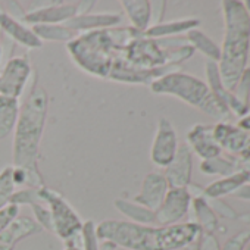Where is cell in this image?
Instances as JSON below:
<instances>
[{
  "mask_svg": "<svg viewBox=\"0 0 250 250\" xmlns=\"http://www.w3.org/2000/svg\"><path fill=\"white\" fill-rule=\"evenodd\" d=\"M221 5L224 12L225 31L218 69L224 88L232 93L240 77L247 68L250 46V18L243 6V2L224 0Z\"/></svg>",
  "mask_w": 250,
  "mask_h": 250,
  "instance_id": "cell-1",
  "label": "cell"
},
{
  "mask_svg": "<svg viewBox=\"0 0 250 250\" xmlns=\"http://www.w3.org/2000/svg\"><path fill=\"white\" fill-rule=\"evenodd\" d=\"M49 112V96L43 87L33 85L20 107L14 134V168L39 169L37 158Z\"/></svg>",
  "mask_w": 250,
  "mask_h": 250,
  "instance_id": "cell-2",
  "label": "cell"
},
{
  "mask_svg": "<svg viewBox=\"0 0 250 250\" xmlns=\"http://www.w3.org/2000/svg\"><path fill=\"white\" fill-rule=\"evenodd\" d=\"M150 90L155 94L174 96L187 104L200 109L218 122H227L231 118V112L216 102L208 84L190 74L181 71L167 74L152 83Z\"/></svg>",
  "mask_w": 250,
  "mask_h": 250,
  "instance_id": "cell-3",
  "label": "cell"
},
{
  "mask_svg": "<svg viewBox=\"0 0 250 250\" xmlns=\"http://www.w3.org/2000/svg\"><path fill=\"white\" fill-rule=\"evenodd\" d=\"M66 50L81 71L103 80L107 78L119 52L110 28L81 33L72 42L66 43Z\"/></svg>",
  "mask_w": 250,
  "mask_h": 250,
  "instance_id": "cell-4",
  "label": "cell"
},
{
  "mask_svg": "<svg viewBox=\"0 0 250 250\" xmlns=\"http://www.w3.org/2000/svg\"><path fill=\"white\" fill-rule=\"evenodd\" d=\"M96 232L100 241H110L116 247L127 250H161L159 227L104 219L96 225Z\"/></svg>",
  "mask_w": 250,
  "mask_h": 250,
  "instance_id": "cell-5",
  "label": "cell"
},
{
  "mask_svg": "<svg viewBox=\"0 0 250 250\" xmlns=\"http://www.w3.org/2000/svg\"><path fill=\"white\" fill-rule=\"evenodd\" d=\"M40 200L49 208L53 222V232L65 243L75 241L80 235L83 221L72 205L56 190L46 186L37 188Z\"/></svg>",
  "mask_w": 250,
  "mask_h": 250,
  "instance_id": "cell-6",
  "label": "cell"
},
{
  "mask_svg": "<svg viewBox=\"0 0 250 250\" xmlns=\"http://www.w3.org/2000/svg\"><path fill=\"white\" fill-rule=\"evenodd\" d=\"M118 55L127 65L139 69H156L171 65L169 47L161 46L159 40L145 37V34L130 42Z\"/></svg>",
  "mask_w": 250,
  "mask_h": 250,
  "instance_id": "cell-7",
  "label": "cell"
},
{
  "mask_svg": "<svg viewBox=\"0 0 250 250\" xmlns=\"http://www.w3.org/2000/svg\"><path fill=\"white\" fill-rule=\"evenodd\" d=\"M94 5V2H46L44 6L27 12L22 21L31 25L65 24L77 15L90 14Z\"/></svg>",
  "mask_w": 250,
  "mask_h": 250,
  "instance_id": "cell-8",
  "label": "cell"
},
{
  "mask_svg": "<svg viewBox=\"0 0 250 250\" xmlns=\"http://www.w3.org/2000/svg\"><path fill=\"white\" fill-rule=\"evenodd\" d=\"M177 71H180V66H172V65L161 66L156 69L133 68L125 63L119 55H116L106 80H110L115 83H124V84H145V85L150 87V84L155 83L156 80L162 78L167 74L177 72Z\"/></svg>",
  "mask_w": 250,
  "mask_h": 250,
  "instance_id": "cell-9",
  "label": "cell"
},
{
  "mask_svg": "<svg viewBox=\"0 0 250 250\" xmlns=\"http://www.w3.org/2000/svg\"><path fill=\"white\" fill-rule=\"evenodd\" d=\"M31 63L27 56L11 58L0 72V94L20 99L31 75Z\"/></svg>",
  "mask_w": 250,
  "mask_h": 250,
  "instance_id": "cell-10",
  "label": "cell"
},
{
  "mask_svg": "<svg viewBox=\"0 0 250 250\" xmlns=\"http://www.w3.org/2000/svg\"><path fill=\"white\" fill-rule=\"evenodd\" d=\"M178 146V137L172 124L167 118H159L150 149V161L159 168H167L172 162Z\"/></svg>",
  "mask_w": 250,
  "mask_h": 250,
  "instance_id": "cell-11",
  "label": "cell"
},
{
  "mask_svg": "<svg viewBox=\"0 0 250 250\" xmlns=\"http://www.w3.org/2000/svg\"><path fill=\"white\" fill-rule=\"evenodd\" d=\"M191 206V196L187 188H174L169 187L162 205L155 210L156 224L161 227L178 224L187 213Z\"/></svg>",
  "mask_w": 250,
  "mask_h": 250,
  "instance_id": "cell-12",
  "label": "cell"
},
{
  "mask_svg": "<svg viewBox=\"0 0 250 250\" xmlns=\"http://www.w3.org/2000/svg\"><path fill=\"white\" fill-rule=\"evenodd\" d=\"M202 235V229L196 222L174 224L159 227V247L161 250H178L190 246Z\"/></svg>",
  "mask_w": 250,
  "mask_h": 250,
  "instance_id": "cell-13",
  "label": "cell"
},
{
  "mask_svg": "<svg viewBox=\"0 0 250 250\" xmlns=\"http://www.w3.org/2000/svg\"><path fill=\"white\" fill-rule=\"evenodd\" d=\"M193 171V152L187 145H180L172 162L165 168V178L169 187L187 188L191 184Z\"/></svg>",
  "mask_w": 250,
  "mask_h": 250,
  "instance_id": "cell-14",
  "label": "cell"
},
{
  "mask_svg": "<svg viewBox=\"0 0 250 250\" xmlns=\"http://www.w3.org/2000/svg\"><path fill=\"white\" fill-rule=\"evenodd\" d=\"M168 190H169V184L164 174L149 172L143 178L140 191L134 196L133 202L155 212L162 205Z\"/></svg>",
  "mask_w": 250,
  "mask_h": 250,
  "instance_id": "cell-15",
  "label": "cell"
},
{
  "mask_svg": "<svg viewBox=\"0 0 250 250\" xmlns=\"http://www.w3.org/2000/svg\"><path fill=\"white\" fill-rule=\"evenodd\" d=\"M191 152H194L200 159L208 161L221 156V147L213 139V127L197 124L187 133V143Z\"/></svg>",
  "mask_w": 250,
  "mask_h": 250,
  "instance_id": "cell-16",
  "label": "cell"
},
{
  "mask_svg": "<svg viewBox=\"0 0 250 250\" xmlns=\"http://www.w3.org/2000/svg\"><path fill=\"white\" fill-rule=\"evenodd\" d=\"M0 30L8 37H11L15 43L27 47V49H40L43 42L33 33L30 27H27L20 20L14 18L9 12L0 9Z\"/></svg>",
  "mask_w": 250,
  "mask_h": 250,
  "instance_id": "cell-17",
  "label": "cell"
},
{
  "mask_svg": "<svg viewBox=\"0 0 250 250\" xmlns=\"http://www.w3.org/2000/svg\"><path fill=\"white\" fill-rule=\"evenodd\" d=\"M40 231L42 228L34 221V218L18 216L0 232V250H15L17 244L21 240L31 237Z\"/></svg>",
  "mask_w": 250,
  "mask_h": 250,
  "instance_id": "cell-18",
  "label": "cell"
},
{
  "mask_svg": "<svg viewBox=\"0 0 250 250\" xmlns=\"http://www.w3.org/2000/svg\"><path fill=\"white\" fill-rule=\"evenodd\" d=\"M122 17L115 12H104V14H87V15H77L65 25L71 28L72 31L81 34L87 31H96V30H109L115 28L121 24Z\"/></svg>",
  "mask_w": 250,
  "mask_h": 250,
  "instance_id": "cell-19",
  "label": "cell"
},
{
  "mask_svg": "<svg viewBox=\"0 0 250 250\" xmlns=\"http://www.w3.org/2000/svg\"><path fill=\"white\" fill-rule=\"evenodd\" d=\"M213 139L221 150H227L232 155H240L249 142V133L238 128L237 125L228 122H218L213 127Z\"/></svg>",
  "mask_w": 250,
  "mask_h": 250,
  "instance_id": "cell-20",
  "label": "cell"
},
{
  "mask_svg": "<svg viewBox=\"0 0 250 250\" xmlns=\"http://www.w3.org/2000/svg\"><path fill=\"white\" fill-rule=\"evenodd\" d=\"M200 25V21L197 18H186V20H175L169 22H161L158 25L149 27L143 34L145 37L153 39V40H162L169 39L183 33H188Z\"/></svg>",
  "mask_w": 250,
  "mask_h": 250,
  "instance_id": "cell-21",
  "label": "cell"
},
{
  "mask_svg": "<svg viewBox=\"0 0 250 250\" xmlns=\"http://www.w3.org/2000/svg\"><path fill=\"white\" fill-rule=\"evenodd\" d=\"M125 14L131 21V27L145 33L150 27V2L149 0H122Z\"/></svg>",
  "mask_w": 250,
  "mask_h": 250,
  "instance_id": "cell-22",
  "label": "cell"
},
{
  "mask_svg": "<svg viewBox=\"0 0 250 250\" xmlns=\"http://www.w3.org/2000/svg\"><path fill=\"white\" fill-rule=\"evenodd\" d=\"M113 206L118 212H121L125 218H128L131 222L140 224V225H152L156 224L155 212L133 202L128 199H115Z\"/></svg>",
  "mask_w": 250,
  "mask_h": 250,
  "instance_id": "cell-23",
  "label": "cell"
},
{
  "mask_svg": "<svg viewBox=\"0 0 250 250\" xmlns=\"http://www.w3.org/2000/svg\"><path fill=\"white\" fill-rule=\"evenodd\" d=\"M20 107V99L0 94V140L8 137L15 130Z\"/></svg>",
  "mask_w": 250,
  "mask_h": 250,
  "instance_id": "cell-24",
  "label": "cell"
},
{
  "mask_svg": "<svg viewBox=\"0 0 250 250\" xmlns=\"http://www.w3.org/2000/svg\"><path fill=\"white\" fill-rule=\"evenodd\" d=\"M247 183V174L246 172H237L229 177H224L222 180L213 181L206 188H203V197L210 199H221L222 196L232 194L238 187Z\"/></svg>",
  "mask_w": 250,
  "mask_h": 250,
  "instance_id": "cell-25",
  "label": "cell"
},
{
  "mask_svg": "<svg viewBox=\"0 0 250 250\" xmlns=\"http://www.w3.org/2000/svg\"><path fill=\"white\" fill-rule=\"evenodd\" d=\"M193 212L196 216V224L200 227L203 234H215L219 227V221L210 205L205 197H193L191 199Z\"/></svg>",
  "mask_w": 250,
  "mask_h": 250,
  "instance_id": "cell-26",
  "label": "cell"
},
{
  "mask_svg": "<svg viewBox=\"0 0 250 250\" xmlns=\"http://www.w3.org/2000/svg\"><path fill=\"white\" fill-rule=\"evenodd\" d=\"M200 171L206 175H221L229 177L240 172V158H222L216 156L208 161H202Z\"/></svg>",
  "mask_w": 250,
  "mask_h": 250,
  "instance_id": "cell-27",
  "label": "cell"
},
{
  "mask_svg": "<svg viewBox=\"0 0 250 250\" xmlns=\"http://www.w3.org/2000/svg\"><path fill=\"white\" fill-rule=\"evenodd\" d=\"M33 33L42 40V42H62L69 43L72 42L78 33L68 28L65 24H50V25H33Z\"/></svg>",
  "mask_w": 250,
  "mask_h": 250,
  "instance_id": "cell-28",
  "label": "cell"
},
{
  "mask_svg": "<svg viewBox=\"0 0 250 250\" xmlns=\"http://www.w3.org/2000/svg\"><path fill=\"white\" fill-rule=\"evenodd\" d=\"M186 40L188 42L190 46H193L194 50L202 52L208 61H213V62H219L221 58V49L216 46V43H213L212 39H209L205 33H202L199 28H194L191 31L187 33Z\"/></svg>",
  "mask_w": 250,
  "mask_h": 250,
  "instance_id": "cell-29",
  "label": "cell"
},
{
  "mask_svg": "<svg viewBox=\"0 0 250 250\" xmlns=\"http://www.w3.org/2000/svg\"><path fill=\"white\" fill-rule=\"evenodd\" d=\"M14 183V168L6 167L0 171V210L11 203V197L15 193Z\"/></svg>",
  "mask_w": 250,
  "mask_h": 250,
  "instance_id": "cell-30",
  "label": "cell"
},
{
  "mask_svg": "<svg viewBox=\"0 0 250 250\" xmlns=\"http://www.w3.org/2000/svg\"><path fill=\"white\" fill-rule=\"evenodd\" d=\"M234 99L237 100V103L247 110L249 113V109H250V68L247 66L243 72V75L240 77L234 91Z\"/></svg>",
  "mask_w": 250,
  "mask_h": 250,
  "instance_id": "cell-31",
  "label": "cell"
},
{
  "mask_svg": "<svg viewBox=\"0 0 250 250\" xmlns=\"http://www.w3.org/2000/svg\"><path fill=\"white\" fill-rule=\"evenodd\" d=\"M80 237H81V250H99L100 247V240L97 237L96 232V224L91 219H87L83 222L81 231H80Z\"/></svg>",
  "mask_w": 250,
  "mask_h": 250,
  "instance_id": "cell-32",
  "label": "cell"
},
{
  "mask_svg": "<svg viewBox=\"0 0 250 250\" xmlns=\"http://www.w3.org/2000/svg\"><path fill=\"white\" fill-rule=\"evenodd\" d=\"M30 208L34 213V221L40 225V228L53 232V222H52V215H50L49 208L43 202L33 203Z\"/></svg>",
  "mask_w": 250,
  "mask_h": 250,
  "instance_id": "cell-33",
  "label": "cell"
},
{
  "mask_svg": "<svg viewBox=\"0 0 250 250\" xmlns=\"http://www.w3.org/2000/svg\"><path fill=\"white\" fill-rule=\"evenodd\" d=\"M37 202H42L39 197L37 188H30V187L15 191L11 197V203L17 206H22V205L31 206L33 203H37Z\"/></svg>",
  "mask_w": 250,
  "mask_h": 250,
  "instance_id": "cell-34",
  "label": "cell"
},
{
  "mask_svg": "<svg viewBox=\"0 0 250 250\" xmlns=\"http://www.w3.org/2000/svg\"><path fill=\"white\" fill-rule=\"evenodd\" d=\"M249 241H250V228H246L234 234L231 238H228L225 244L221 247V250H244Z\"/></svg>",
  "mask_w": 250,
  "mask_h": 250,
  "instance_id": "cell-35",
  "label": "cell"
},
{
  "mask_svg": "<svg viewBox=\"0 0 250 250\" xmlns=\"http://www.w3.org/2000/svg\"><path fill=\"white\" fill-rule=\"evenodd\" d=\"M208 200V199H206ZM212 200V203L208 200V203L210 205V208L213 209V212L215 213H218L219 216H222V218H228V219H238V213L228 205V203H225L224 200H221V199H210Z\"/></svg>",
  "mask_w": 250,
  "mask_h": 250,
  "instance_id": "cell-36",
  "label": "cell"
},
{
  "mask_svg": "<svg viewBox=\"0 0 250 250\" xmlns=\"http://www.w3.org/2000/svg\"><path fill=\"white\" fill-rule=\"evenodd\" d=\"M20 216V206L9 203L6 208L0 210V232H2L14 219Z\"/></svg>",
  "mask_w": 250,
  "mask_h": 250,
  "instance_id": "cell-37",
  "label": "cell"
},
{
  "mask_svg": "<svg viewBox=\"0 0 250 250\" xmlns=\"http://www.w3.org/2000/svg\"><path fill=\"white\" fill-rule=\"evenodd\" d=\"M165 12H167V2H164V0L150 2V27L164 22Z\"/></svg>",
  "mask_w": 250,
  "mask_h": 250,
  "instance_id": "cell-38",
  "label": "cell"
},
{
  "mask_svg": "<svg viewBox=\"0 0 250 250\" xmlns=\"http://www.w3.org/2000/svg\"><path fill=\"white\" fill-rule=\"evenodd\" d=\"M197 250H221V244L215 234H203L199 238V249Z\"/></svg>",
  "mask_w": 250,
  "mask_h": 250,
  "instance_id": "cell-39",
  "label": "cell"
},
{
  "mask_svg": "<svg viewBox=\"0 0 250 250\" xmlns=\"http://www.w3.org/2000/svg\"><path fill=\"white\" fill-rule=\"evenodd\" d=\"M234 197L237 199H243V200H250V184H243L241 187H238L234 193H232Z\"/></svg>",
  "mask_w": 250,
  "mask_h": 250,
  "instance_id": "cell-40",
  "label": "cell"
},
{
  "mask_svg": "<svg viewBox=\"0 0 250 250\" xmlns=\"http://www.w3.org/2000/svg\"><path fill=\"white\" fill-rule=\"evenodd\" d=\"M237 127H238V128H241V130H243V131H246V133H249V131H250V112H249L246 116H243V118H240V119H238Z\"/></svg>",
  "mask_w": 250,
  "mask_h": 250,
  "instance_id": "cell-41",
  "label": "cell"
},
{
  "mask_svg": "<svg viewBox=\"0 0 250 250\" xmlns=\"http://www.w3.org/2000/svg\"><path fill=\"white\" fill-rule=\"evenodd\" d=\"M246 172L247 174V184H250V162L247 161H243L240 158V172Z\"/></svg>",
  "mask_w": 250,
  "mask_h": 250,
  "instance_id": "cell-42",
  "label": "cell"
},
{
  "mask_svg": "<svg viewBox=\"0 0 250 250\" xmlns=\"http://www.w3.org/2000/svg\"><path fill=\"white\" fill-rule=\"evenodd\" d=\"M240 158H241L243 161H247V162H250V139H249V142L246 143L244 149L241 150V153H240Z\"/></svg>",
  "mask_w": 250,
  "mask_h": 250,
  "instance_id": "cell-43",
  "label": "cell"
},
{
  "mask_svg": "<svg viewBox=\"0 0 250 250\" xmlns=\"http://www.w3.org/2000/svg\"><path fill=\"white\" fill-rule=\"evenodd\" d=\"M99 250H116V246L110 241H100Z\"/></svg>",
  "mask_w": 250,
  "mask_h": 250,
  "instance_id": "cell-44",
  "label": "cell"
},
{
  "mask_svg": "<svg viewBox=\"0 0 250 250\" xmlns=\"http://www.w3.org/2000/svg\"><path fill=\"white\" fill-rule=\"evenodd\" d=\"M63 250H81V247L75 241H71V243H65V249Z\"/></svg>",
  "mask_w": 250,
  "mask_h": 250,
  "instance_id": "cell-45",
  "label": "cell"
},
{
  "mask_svg": "<svg viewBox=\"0 0 250 250\" xmlns=\"http://www.w3.org/2000/svg\"><path fill=\"white\" fill-rule=\"evenodd\" d=\"M238 219H240V221H243L244 224L250 225V212H247V213H243V215H238Z\"/></svg>",
  "mask_w": 250,
  "mask_h": 250,
  "instance_id": "cell-46",
  "label": "cell"
},
{
  "mask_svg": "<svg viewBox=\"0 0 250 250\" xmlns=\"http://www.w3.org/2000/svg\"><path fill=\"white\" fill-rule=\"evenodd\" d=\"M243 6H244V9L247 12L249 18H250V0H246V2H243Z\"/></svg>",
  "mask_w": 250,
  "mask_h": 250,
  "instance_id": "cell-47",
  "label": "cell"
},
{
  "mask_svg": "<svg viewBox=\"0 0 250 250\" xmlns=\"http://www.w3.org/2000/svg\"><path fill=\"white\" fill-rule=\"evenodd\" d=\"M244 250H250V241H249V243H247V246H246V247H244Z\"/></svg>",
  "mask_w": 250,
  "mask_h": 250,
  "instance_id": "cell-48",
  "label": "cell"
},
{
  "mask_svg": "<svg viewBox=\"0 0 250 250\" xmlns=\"http://www.w3.org/2000/svg\"><path fill=\"white\" fill-rule=\"evenodd\" d=\"M0 61H2V44H0Z\"/></svg>",
  "mask_w": 250,
  "mask_h": 250,
  "instance_id": "cell-49",
  "label": "cell"
},
{
  "mask_svg": "<svg viewBox=\"0 0 250 250\" xmlns=\"http://www.w3.org/2000/svg\"><path fill=\"white\" fill-rule=\"evenodd\" d=\"M249 112H250V109H249Z\"/></svg>",
  "mask_w": 250,
  "mask_h": 250,
  "instance_id": "cell-50",
  "label": "cell"
}]
</instances>
